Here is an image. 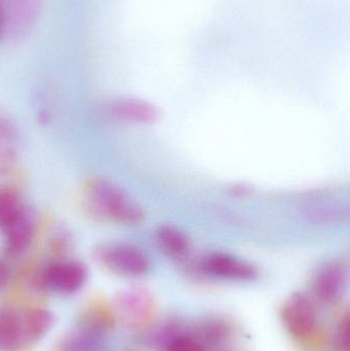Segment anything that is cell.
<instances>
[{"label": "cell", "instance_id": "obj_1", "mask_svg": "<svg viewBox=\"0 0 350 351\" xmlns=\"http://www.w3.org/2000/svg\"><path fill=\"white\" fill-rule=\"evenodd\" d=\"M84 196L90 212L113 222L137 225L143 221V208L139 202L116 184L90 178L84 186Z\"/></svg>", "mask_w": 350, "mask_h": 351}, {"label": "cell", "instance_id": "obj_2", "mask_svg": "<svg viewBox=\"0 0 350 351\" xmlns=\"http://www.w3.org/2000/svg\"><path fill=\"white\" fill-rule=\"evenodd\" d=\"M281 319L287 331L304 348L320 350L326 346V334L318 323L316 304L308 295L292 294L282 306Z\"/></svg>", "mask_w": 350, "mask_h": 351}, {"label": "cell", "instance_id": "obj_3", "mask_svg": "<svg viewBox=\"0 0 350 351\" xmlns=\"http://www.w3.org/2000/svg\"><path fill=\"white\" fill-rule=\"evenodd\" d=\"M99 263L125 278H141L149 272V257L136 245L127 243H100L94 249Z\"/></svg>", "mask_w": 350, "mask_h": 351}, {"label": "cell", "instance_id": "obj_4", "mask_svg": "<svg viewBox=\"0 0 350 351\" xmlns=\"http://www.w3.org/2000/svg\"><path fill=\"white\" fill-rule=\"evenodd\" d=\"M112 307L115 315L129 327H149L158 317L155 297L142 287H134L117 293Z\"/></svg>", "mask_w": 350, "mask_h": 351}, {"label": "cell", "instance_id": "obj_5", "mask_svg": "<svg viewBox=\"0 0 350 351\" xmlns=\"http://www.w3.org/2000/svg\"><path fill=\"white\" fill-rule=\"evenodd\" d=\"M88 276V268L82 262L60 260L45 268L38 280L42 288L62 294H72L84 286Z\"/></svg>", "mask_w": 350, "mask_h": 351}, {"label": "cell", "instance_id": "obj_6", "mask_svg": "<svg viewBox=\"0 0 350 351\" xmlns=\"http://www.w3.org/2000/svg\"><path fill=\"white\" fill-rule=\"evenodd\" d=\"M349 266L345 262H329L314 276L312 292L316 299L326 304H333L340 300L349 284Z\"/></svg>", "mask_w": 350, "mask_h": 351}, {"label": "cell", "instance_id": "obj_7", "mask_svg": "<svg viewBox=\"0 0 350 351\" xmlns=\"http://www.w3.org/2000/svg\"><path fill=\"white\" fill-rule=\"evenodd\" d=\"M199 268L203 274L222 280L249 282L258 276L256 268L234 256L223 253L209 254L201 259Z\"/></svg>", "mask_w": 350, "mask_h": 351}, {"label": "cell", "instance_id": "obj_8", "mask_svg": "<svg viewBox=\"0 0 350 351\" xmlns=\"http://www.w3.org/2000/svg\"><path fill=\"white\" fill-rule=\"evenodd\" d=\"M4 32L21 37L32 30L40 16L43 0H5L2 1Z\"/></svg>", "mask_w": 350, "mask_h": 351}, {"label": "cell", "instance_id": "obj_9", "mask_svg": "<svg viewBox=\"0 0 350 351\" xmlns=\"http://www.w3.org/2000/svg\"><path fill=\"white\" fill-rule=\"evenodd\" d=\"M36 229V214L32 208L25 204L20 214L3 229L8 255L18 256L24 253L32 243Z\"/></svg>", "mask_w": 350, "mask_h": 351}, {"label": "cell", "instance_id": "obj_10", "mask_svg": "<svg viewBox=\"0 0 350 351\" xmlns=\"http://www.w3.org/2000/svg\"><path fill=\"white\" fill-rule=\"evenodd\" d=\"M109 112L119 121L150 125L155 123L160 112L155 106L138 99H119L111 103Z\"/></svg>", "mask_w": 350, "mask_h": 351}, {"label": "cell", "instance_id": "obj_11", "mask_svg": "<svg viewBox=\"0 0 350 351\" xmlns=\"http://www.w3.org/2000/svg\"><path fill=\"white\" fill-rule=\"evenodd\" d=\"M22 313L10 307L0 308V351H28Z\"/></svg>", "mask_w": 350, "mask_h": 351}, {"label": "cell", "instance_id": "obj_12", "mask_svg": "<svg viewBox=\"0 0 350 351\" xmlns=\"http://www.w3.org/2000/svg\"><path fill=\"white\" fill-rule=\"evenodd\" d=\"M25 341L29 350L40 341L55 325V317L51 311L33 308L22 313Z\"/></svg>", "mask_w": 350, "mask_h": 351}, {"label": "cell", "instance_id": "obj_13", "mask_svg": "<svg viewBox=\"0 0 350 351\" xmlns=\"http://www.w3.org/2000/svg\"><path fill=\"white\" fill-rule=\"evenodd\" d=\"M155 237L160 249L166 255L176 259L184 258L190 249L188 237L176 227L168 226V225L158 227Z\"/></svg>", "mask_w": 350, "mask_h": 351}, {"label": "cell", "instance_id": "obj_14", "mask_svg": "<svg viewBox=\"0 0 350 351\" xmlns=\"http://www.w3.org/2000/svg\"><path fill=\"white\" fill-rule=\"evenodd\" d=\"M114 311L104 301L92 302L84 313V324L94 332L113 329L115 325Z\"/></svg>", "mask_w": 350, "mask_h": 351}, {"label": "cell", "instance_id": "obj_15", "mask_svg": "<svg viewBox=\"0 0 350 351\" xmlns=\"http://www.w3.org/2000/svg\"><path fill=\"white\" fill-rule=\"evenodd\" d=\"M20 193L10 186L0 187V228L4 229L24 208Z\"/></svg>", "mask_w": 350, "mask_h": 351}, {"label": "cell", "instance_id": "obj_16", "mask_svg": "<svg viewBox=\"0 0 350 351\" xmlns=\"http://www.w3.org/2000/svg\"><path fill=\"white\" fill-rule=\"evenodd\" d=\"M199 333L195 337L201 342L209 344L221 343L232 335V327L229 324L222 319H210L199 325Z\"/></svg>", "mask_w": 350, "mask_h": 351}, {"label": "cell", "instance_id": "obj_17", "mask_svg": "<svg viewBox=\"0 0 350 351\" xmlns=\"http://www.w3.org/2000/svg\"><path fill=\"white\" fill-rule=\"evenodd\" d=\"M166 351H205V344L191 334L177 335L168 342Z\"/></svg>", "mask_w": 350, "mask_h": 351}, {"label": "cell", "instance_id": "obj_18", "mask_svg": "<svg viewBox=\"0 0 350 351\" xmlns=\"http://www.w3.org/2000/svg\"><path fill=\"white\" fill-rule=\"evenodd\" d=\"M337 348L340 351H349V313L347 311L341 317L337 327L336 333Z\"/></svg>", "mask_w": 350, "mask_h": 351}, {"label": "cell", "instance_id": "obj_19", "mask_svg": "<svg viewBox=\"0 0 350 351\" xmlns=\"http://www.w3.org/2000/svg\"><path fill=\"white\" fill-rule=\"evenodd\" d=\"M8 282V271L6 266L0 261V291L6 286Z\"/></svg>", "mask_w": 350, "mask_h": 351}, {"label": "cell", "instance_id": "obj_20", "mask_svg": "<svg viewBox=\"0 0 350 351\" xmlns=\"http://www.w3.org/2000/svg\"><path fill=\"white\" fill-rule=\"evenodd\" d=\"M4 32V14H3V5H2V1L0 0V35Z\"/></svg>", "mask_w": 350, "mask_h": 351}]
</instances>
